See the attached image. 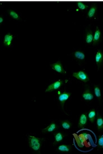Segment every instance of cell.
<instances>
[{
    "instance_id": "obj_1",
    "label": "cell",
    "mask_w": 103,
    "mask_h": 154,
    "mask_svg": "<svg viewBox=\"0 0 103 154\" xmlns=\"http://www.w3.org/2000/svg\"><path fill=\"white\" fill-rule=\"evenodd\" d=\"M29 147L35 152L39 153L42 146L41 140L39 138L33 136H29L28 137Z\"/></svg>"
},
{
    "instance_id": "obj_2",
    "label": "cell",
    "mask_w": 103,
    "mask_h": 154,
    "mask_svg": "<svg viewBox=\"0 0 103 154\" xmlns=\"http://www.w3.org/2000/svg\"><path fill=\"white\" fill-rule=\"evenodd\" d=\"M72 76L77 79L84 82L87 83L89 81V77L88 75L84 71H80L78 72H75L72 73Z\"/></svg>"
},
{
    "instance_id": "obj_3",
    "label": "cell",
    "mask_w": 103,
    "mask_h": 154,
    "mask_svg": "<svg viewBox=\"0 0 103 154\" xmlns=\"http://www.w3.org/2000/svg\"><path fill=\"white\" fill-rule=\"evenodd\" d=\"M63 81L62 80H57V81L54 82L53 83L51 84L50 85H49L48 86L47 89L45 90V93H49V92H52L53 91H55L56 90H58L62 86V85H63Z\"/></svg>"
},
{
    "instance_id": "obj_4",
    "label": "cell",
    "mask_w": 103,
    "mask_h": 154,
    "mask_svg": "<svg viewBox=\"0 0 103 154\" xmlns=\"http://www.w3.org/2000/svg\"><path fill=\"white\" fill-rule=\"evenodd\" d=\"M71 95V94L70 93L66 92V91H64L63 93H60L58 95V100H59V102L61 104V106L63 108L65 102L70 98Z\"/></svg>"
},
{
    "instance_id": "obj_5",
    "label": "cell",
    "mask_w": 103,
    "mask_h": 154,
    "mask_svg": "<svg viewBox=\"0 0 103 154\" xmlns=\"http://www.w3.org/2000/svg\"><path fill=\"white\" fill-rule=\"evenodd\" d=\"M51 67L54 71H55L56 72L59 73H62V74H66V71L63 69L62 63L59 61H58L56 63L52 64Z\"/></svg>"
},
{
    "instance_id": "obj_6",
    "label": "cell",
    "mask_w": 103,
    "mask_h": 154,
    "mask_svg": "<svg viewBox=\"0 0 103 154\" xmlns=\"http://www.w3.org/2000/svg\"><path fill=\"white\" fill-rule=\"evenodd\" d=\"M88 120V118L86 114L82 113L80 117V119H79L78 123V127L80 129L84 128L87 124Z\"/></svg>"
},
{
    "instance_id": "obj_7",
    "label": "cell",
    "mask_w": 103,
    "mask_h": 154,
    "mask_svg": "<svg viewBox=\"0 0 103 154\" xmlns=\"http://www.w3.org/2000/svg\"><path fill=\"white\" fill-rule=\"evenodd\" d=\"M101 31L98 27L96 28V30L94 35V40H93V45H96L98 43H99L101 39Z\"/></svg>"
},
{
    "instance_id": "obj_8",
    "label": "cell",
    "mask_w": 103,
    "mask_h": 154,
    "mask_svg": "<svg viewBox=\"0 0 103 154\" xmlns=\"http://www.w3.org/2000/svg\"><path fill=\"white\" fill-rule=\"evenodd\" d=\"M95 62L98 68H99L103 63V52L102 51L99 50L97 52L95 55Z\"/></svg>"
},
{
    "instance_id": "obj_9",
    "label": "cell",
    "mask_w": 103,
    "mask_h": 154,
    "mask_svg": "<svg viewBox=\"0 0 103 154\" xmlns=\"http://www.w3.org/2000/svg\"><path fill=\"white\" fill-rule=\"evenodd\" d=\"M58 126L54 123L52 122L51 124H49L47 127L42 129V132L43 133H47V132H53L57 129Z\"/></svg>"
},
{
    "instance_id": "obj_10",
    "label": "cell",
    "mask_w": 103,
    "mask_h": 154,
    "mask_svg": "<svg viewBox=\"0 0 103 154\" xmlns=\"http://www.w3.org/2000/svg\"><path fill=\"white\" fill-rule=\"evenodd\" d=\"M13 35L10 34V33H8L7 34H6L5 35L4 37V39H3V44L5 45V46L6 47H9L11 45L12 41L13 40Z\"/></svg>"
},
{
    "instance_id": "obj_11",
    "label": "cell",
    "mask_w": 103,
    "mask_h": 154,
    "mask_svg": "<svg viewBox=\"0 0 103 154\" xmlns=\"http://www.w3.org/2000/svg\"><path fill=\"white\" fill-rule=\"evenodd\" d=\"M57 150L60 153H69L71 151V147L68 145H60L58 147Z\"/></svg>"
},
{
    "instance_id": "obj_12",
    "label": "cell",
    "mask_w": 103,
    "mask_h": 154,
    "mask_svg": "<svg viewBox=\"0 0 103 154\" xmlns=\"http://www.w3.org/2000/svg\"><path fill=\"white\" fill-rule=\"evenodd\" d=\"M82 98L86 101H91L93 100L94 97L92 93L91 92V91L88 89L84 91L82 94Z\"/></svg>"
},
{
    "instance_id": "obj_13",
    "label": "cell",
    "mask_w": 103,
    "mask_h": 154,
    "mask_svg": "<svg viewBox=\"0 0 103 154\" xmlns=\"http://www.w3.org/2000/svg\"><path fill=\"white\" fill-rule=\"evenodd\" d=\"M96 112L95 109H92L88 112V118L91 123H94L96 118Z\"/></svg>"
},
{
    "instance_id": "obj_14",
    "label": "cell",
    "mask_w": 103,
    "mask_h": 154,
    "mask_svg": "<svg viewBox=\"0 0 103 154\" xmlns=\"http://www.w3.org/2000/svg\"><path fill=\"white\" fill-rule=\"evenodd\" d=\"M96 126L98 131H101L103 129V117L98 114L96 116Z\"/></svg>"
},
{
    "instance_id": "obj_15",
    "label": "cell",
    "mask_w": 103,
    "mask_h": 154,
    "mask_svg": "<svg viewBox=\"0 0 103 154\" xmlns=\"http://www.w3.org/2000/svg\"><path fill=\"white\" fill-rule=\"evenodd\" d=\"M54 139H55L54 143L57 144V143H58L59 142H60L63 140V139L64 137V135L62 132H58L56 133L54 135Z\"/></svg>"
},
{
    "instance_id": "obj_16",
    "label": "cell",
    "mask_w": 103,
    "mask_h": 154,
    "mask_svg": "<svg viewBox=\"0 0 103 154\" xmlns=\"http://www.w3.org/2000/svg\"><path fill=\"white\" fill-rule=\"evenodd\" d=\"M93 40H94V35H93L91 30L90 29H89L88 31L86 33V35L85 41L88 44H90L91 42H93Z\"/></svg>"
},
{
    "instance_id": "obj_17",
    "label": "cell",
    "mask_w": 103,
    "mask_h": 154,
    "mask_svg": "<svg viewBox=\"0 0 103 154\" xmlns=\"http://www.w3.org/2000/svg\"><path fill=\"white\" fill-rule=\"evenodd\" d=\"M60 126L63 129H66V130H68L71 129L72 127V124L70 121L66 120V121H62L60 122Z\"/></svg>"
},
{
    "instance_id": "obj_18",
    "label": "cell",
    "mask_w": 103,
    "mask_h": 154,
    "mask_svg": "<svg viewBox=\"0 0 103 154\" xmlns=\"http://www.w3.org/2000/svg\"><path fill=\"white\" fill-rule=\"evenodd\" d=\"M97 11V7L96 6H92L90 7L89 11H88V16L89 18H92L93 17L96 13Z\"/></svg>"
},
{
    "instance_id": "obj_19",
    "label": "cell",
    "mask_w": 103,
    "mask_h": 154,
    "mask_svg": "<svg viewBox=\"0 0 103 154\" xmlns=\"http://www.w3.org/2000/svg\"><path fill=\"white\" fill-rule=\"evenodd\" d=\"M74 56L75 58L79 60H84L85 58V55L84 52L81 51H76L74 53Z\"/></svg>"
},
{
    "instance_id": "obj_20",
    "label": "cell",
    "mask_w": 103,
    "mask_h": 154,
    "mask_svg": "<svg viewBox=\"0 0 103 154\" xmlns=\"http://www.w3.org/2000/svg\"><path fill=\"white\" fill-rule=\"evenodd\" d=\"M94 93H95V95L96 97L98 99H100L101 98L102 94H101V91H100V89L99 86H95L94 87Z\"/></svg>"
},
{
    "instance_id": "obj_21",
    "label": "cell",
    "mask_w": 103,
    "mask_h": 154,
    "mask_svg": "<svg viewBox=\"0 0 103 154\" xmlns=\"http://www.w3.org/2000/svg\"><path fill=\"white\" fill-rule=\"evenodd\" d=\"M9 14L14 19H15V20H19L20 19L19 15L17 14L16 12H15V11H14L13 10H10L9 11Z\"/></svg>"
},
{
    "instance_id": "obj_22",
    "label": "cell",
    "mask_w": 103,
    "mask_h": 154,
    "mask_svg": "<svg viewBox=\"0 0 103 154\" xmlns=\"http://www.w3.org/2000/svg\"><path fill=\"white\" fill-rule=\"evenodd\" d=\"M77 6H78V7L79 8V9H80V10H86V9H87V8L88 7V5H86L84 3H83V2H80V1L78 2L77 3Z\"/></svg>"
},
{
    "instance_id": "obj_23",
    "label": "cell",
    "mask_w": 103,
    "mask_h": 154,
    "mask_svg": "<svg viewBox=\"0 0 103 154\" xmlns=\"http://www.w3.org/2000/svg\"><path fill=\"white\" fill-rule=\"evenodd\" d=\"M98 147L103 149V135L100 136L98 140Z\"/></svg>"
},
{
    "instance_id": "obj_24",
    "label": "cell",
    "mask_w": 103,
    "mask_h": 154,
    "mask_svg": "<svg viewBox=\"0 0 103 154\" xmlns=\"http://www.w3.org/2000/svg\"><path fill=\"white\" fill-rule=\"evenodd\" d=\"M3 21V19L2 18V17H0V24H2Z\"/></svg>"
}]
</instances>
